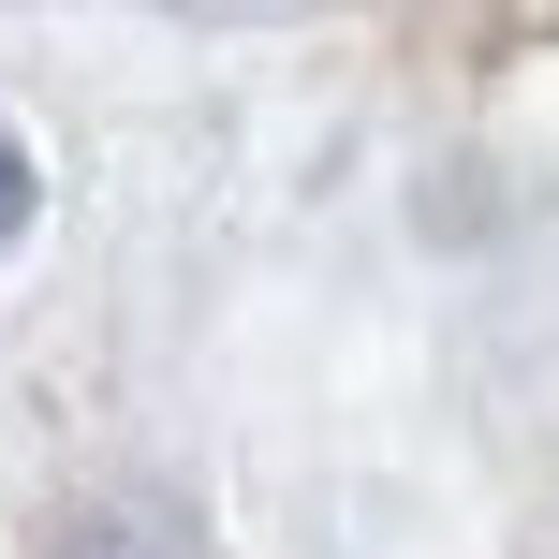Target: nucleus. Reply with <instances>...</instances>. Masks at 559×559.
<instances>
[{"mask_svg":"<svg viewBox=\"0 0 559 559\" xmlns=\"http://www.w3.org/2000/svg\"><path fill=\"white\" fill-rule=\"evenodd\" d=\"M59 559H206V545H192V531H177V515H163V501H133V515H88V531H74V545H59Z\"/></svg>","mask_w":559,"mask_h":559,"instance_id":"1","label":"nucleus"},{"mask_svg":"<svg viewBox=\"0 0 559 559\" xmlns=\"http://www.w3.org/2000/svg\"><path fill=\"white\" fill-rule=\"evenodd\" d=\"M0 222H15V163H0Z\"/></svg>","mask_w":559,"mask_h":559,"instance_id":"2","label":"nucleus"}]
</instances>
